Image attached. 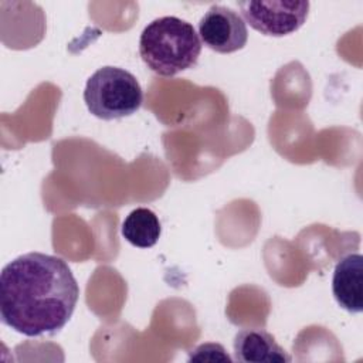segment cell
<instances>
[{
    "label": "cell",
    "mask_w": 363,
    "mask_h": 363,
    "mask_svg": "<svg viewBox=\"0 0 363 363\" xmlns=\"http://www.w3.org/2000/svg\"><path fill=\"white\" fill-rule=\"evenodd\" d=\"M84 101L94 116L113 121L138 112L143 102V91L133 74L119 67L106 65L98 68L88 78Z\"/></svg>",
    "instance_id": "3"
},
{
    "label": "cell",
    "mask_w": 363,
    "mask_h": 363,
    "mask_svg": "<svg viewBox=\"0 0 363 363\" xmlns=\"http://www.w3.org/2000/svg\"><path fill=\"white\" fill-rule=\"evenodd\" d=\"M233 362L220 343H201L189 350V362Z\"/></svg>",
    "instance_id": "9"
},
{
    "label": "cell",
    "mask_w": 363,
    "mask_h": 363,
    "mask_svg": "<svg viewBox=\"0 0 363 363\" xmlns=\"http://www.w3.org/2000/svg\"><path fill=\"white\" fill-rule=\"evenodd\" d=\"M234 354L242 363H288L291 356L261 328H245L234 336Z\"/></svg>",
    "instance_id": "7"
},
{
    "label": "cell",
    "mask_w": 363,
    "mask_h": 363,
    "mask_svg": "<svg viewBox=\"0 0 363 363\" xmlns=\"http://www.w3.org/2000/svg\"><path fill=\"white\" fill-rule=\"evenodd\" d=\"M238 9L254 30L264 35L284 37L298 31L308 18L309 1H238Z\"/></svg>",
    "instance_id": "4"
},
{
    "label": "cell",
    "mask_w": 363,
    "mask_h": 363,
    "mask_svg": "<svg viewBox=\"0 0 363 363\" xmlns=\"http://www.w3.org/2000/svg\"><path fill=\"white\" fill-rule=\"evenodd\" d=\"M332 292L337 305L349 313L363 311V257L352 252L340 258L332 278Z\"/></svg>",
    "instance_id": "6"
},
{
    "label": "cell",
    "mask_w": 363,
    "mask_h": 363,
    "mask_svg": "<svg viewBox=\"0 0 363 363\" xmlns=\"http://www.w3.org/2000/svg\"><path fill=\"white\" fill-rule=\"evenodd\" d=\"M200 41L220 54L235 52L247 44L248 30L244 18L233 9L214 4L199 21Z\"/></svg>",
    "instance_id": "5"
},
{
    "label": "cell",
    "mask_w": 363,
    "mask_h": 363,
    "mask_svg": "<svg viewBox=\"0 0 363 363\" xmlns=\"http://www.w3.org/2000/svg\"><path fill=\"white\" fill-rule=\"evenodd\" d=\"M78 298V282L61 257L33 251L1 269V323L24 336L57 335L69 322Z\"/></svg>",
    "instance_id": "1"
},
{
    "label": "cell",
    "mask_w": 363,
    "mask_h": 363,
    "mask_svg": "<svg viewBox=\"0 0 363 363\" xmlns=\"http://www.w3.org/2000/svg\"><path fill=\"white\" fill-rule=\"evenodd\" d=\"M121 231L123 238L133 247L150 248L160 238L162 225L152 210L138 207L126 216Z\"/></svg>",
    "instance_id": "8"
},
{
    "label": "cell",
    "mask_w": 363,
    "mask_h": 363,
    "mask_svg": "<svg viewBox=\"0 0 363 363\" xmlns=\"http://www.w3.org/2000/svg\"><path fill=\"white\" fill-rule=\"evenodd\" d=\"M201 52V41L193 24L174 16L150 21L139 38V54L143 62L160 77L193 68Z\"/></svg>",
    "instance_id": "2"
}]
</instances>
